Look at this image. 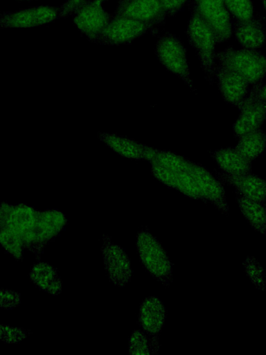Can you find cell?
Instances as JSON below:
<instances>
[{
  "label": "cell",
  "instance_id": "23",
  "mask_svg": "<svg viewBox=\"0 0 266 355\" xmlns=\"http://www.w3.org/2000/svg\"><path fill=\"white\" fill-rule=\"evenodd\" d=\"M102 139L111 148L123 156L134 159H144V144L114 135H103Z\"/></svg>",
  "mask_w": 266,
  "mask_h": 355
},
{
  "label": "cell",
  "instance_id": "8",
  "mask_svg": "<svg viewBox=\"0 0 266 355\" xmlns=\"http://www.w3.org/2000/svg\"><path fill=\"white\" fill-rule=\"evenodd\" d=\"M101 252L105 269L109 280L115 286H125L130 280L132 274L126 252L105 234L103 235Z\"/></svg>",
  "mask_w": 266,
  "mask_h": 355
},
{
  "label": "cell",
  "instance_id": "28",
  "mask_svg": "<svg viewBox=\"0 0 266 355\" xmlns=\"http://www.w3.org/2000/svg\"><path fill=\"white\" fill-rule=\"evenodd\" d=\"M21 304L19 293L6 288H0V308L12 309Z\"/></svg>",
  "mask_w": 266,
  "mask_h": 355
},
{
  "label": "cell",
  "instance_id": "19",
  "mask_svg": "<svg viewBox=\"0 0 266 355\" xmlns=\"http://www.w3.org/2000/svg\"><path fill=\"white\" fill-rule=\"evenodd\" d=\"M29 277L33 283L40 290L52 295L62 291V282L56 268L42 261L35 263L31 268Z\"/></svg>",
  "mask_w": 266,
  "mask_h": 355
},
{
  "label": "cell",
  "instance_id": "5",
  "mask_svg": "<svg viewBox=\"0 0 266 355\" xmlns=\"http://www.w3.org/2000/svg\"><path fill=\"white\" fill-rule=\"evenodd\" d=\"M247 96L238 105L240 114L233 129L236 137L260 128L265 119V83L261 80L254 85Z\"/></svg>",
  "mask_w": 266,
  "mask_h": 355
},
{
  "label": "cell",
  "instance_id": "14",
  "mask_svg": "<svg viewBox=\"0 0 266 355\" xmlns=\"http://www.w3.org/2000/svg\"><path fill=\"white\" fill-rule=\"evenodd\" d=\"M151 173L168 187L175 189L188 198L206 202L205 198L193 177L186 171H172L151 164Z\"/></svg>",
  "mask_w": 266,
  "mask_h": 355
},
{
  "label": "cell",
  "instance_id": "11",
  "mask_svg": "<svg viewBox=\"0 0 266 355\" xmlns=\"http://www.w3.org/2000/svg\"><path fill=\"white\" fill-rule=\"evenodd\" d=\"M113 17H126L154 26L166 15L160 0H119Z\"/></svg>",
  "mask_w": 266,
  "mask_h": 355
},
{
  "label": "cell",
  "instance_id": "3",
  "mask_svg": "<svg viewBox=\"0 0 266 355\" xmlns=\"http://www.w3.org/2000/svg\"><path fill=\"white\" fill-rule=\"evenodd\" d=\"M136 248L148 272L162 284L170 285L172 281V263L162 245L148 230L138 232Z\"/></svg>",
  "mask_w": 266,
  "mask_h": 355
},
{
  "label": "cell",
  "instance_id": "21",
  "mask_svg": "<svg viewBox=\"0 0 266 355\" xmlns=\"http://www.w3.org/2000/svg\"><path fill=\"white\" fill-rule=\"evenodd\" d=\"M240 209L245 218L257 232L265 234L266 213L264 203L237 194Z\"/></svg>",
  "mask_w": 266,
  "mask_h": 355
},
{
  "label": "cell",
  "instance_id": "2",
  "mask_svg": "<svg viewBox=\"0 0 266 355\" xmlns=\"http://www.w3.org/2000/svg\"><path fill=\"white\" fill-rule=\"evenodd\" d=\"M190 17L187 28L188 40L195 50L206 80L213 83L216 67L215 39L211 28L189 4Z\"/></svg>",
  "mask_w": 266,
  "mask_h": 355
},
{
  "label": "cell",
  "instance_id": "6",
  "mask_svg": "<svg viewBox=\"0 0 266 355\" xmlns=\"http://www.w3.org/2000/svg\"><path fill=\"white\" fill-rule=\"evenodd\" d=\"M155 53L165 68L181 78L191 89H195L190 76L186 50L175 35L166 33L159 37Z\"/></svg>",
  "mask_w": 266,
  "mask_h": 355
},
{
  "label": "cell",
  "instance_id": "15",
  "mask_svg": "<svg viewBox=\"0 0 266 355\" xmlns=\"http://www.w3.org/2000/svg\"><path fill=\"white\" fill-rule=\"evenodd\" d=\"M231 31L243 49L256 50L261 48L265 41V20L254 15L247 20L230 17Z\"/></svg>",
  "mask_w": 266,
  "mask_h": 355
},
{
  "label": "cell",
  "instance_id": "30",
  "mask_svg": "<svg viewBox=\"0 0 266 355\" xmlns=\"http://www.w3.org/2000/svg\"><path fill=\"white\" fill-rule=\"evenodd\" d=\"M215 1H216L217 2L221 3H223V0H215Z\"/></svg>",
  "mask_w": 266,
  "mask_h": 355
},
{
  "label": "cell",
  "instance_id": "22",
  "mask_svg": "<svg viewBox=\"0 0 266 355\" xmlns=\"http://www.w3.org/2000/svg\"><path fill=\"white\" fill-rule=\"evenodd\" d=\"M265 146V134L263 130L258 128L241 135L234 148L247 158L252 160L263 152Z\"/></svg>",
  "mask_w": 266,
  "mask_h": 355
},
{
  "label": "cell",
  "instance_id": "24",
  "mask_svg": "<svg viewBox=\"0 0 266 355\" xmlns=\"http://www.w3.org/2000/svg\"><path fill=\"white\" fill-rule=\"evenodd\" d=\"M223 4L232 17L240 20H247L254 15L251 0H223Z\"/></svg>",
  "mask_w": 266,
  "mask_h": 355
},
{
  "label": "cell",
  "instance_id": "20",
  "mask_svg": "<svg viewBox=\"0 0 266 355\" xmlns=\"http://www.w3.org/2000/svg\"><path fill=\"white\" fill-rule=\"evenodd\" d=\"M210 154L222 171L226 173L242 175L251 173V160L240 154L235 148L217 149L211 152Z\"/></svg>",
  "mask_w": 266,
  "mask_h": 355
},
{
  "label": "cell",
  "instance_id": "31",
  "mask_svg": "<svg viewBox=\"0 0 266 355\" xmlns=\"http://www.w3.org/2000/svg\"><path fill=\"white\" fill-rule=\"evenodd\" d=\"M16 1H31V0H16Z\"/></svg>",
  "mask_w": 266,
  "mask_h": 355
},
{
  "label": "cell",
  "instance_id": "12",
  "mask_svg": "<svg viewBox=\"0 0 266 355\" xmlns=\"http://www.w3.org/2000/svg\"><path fill=\"white\" fill-rule=\"evenodd\" d=\"M186 172L195 180L200 189L206 202L212 203L220 211L229 214V207L226 201L225 192L222 184L203 166L190 161Z\"/></svg>",
  "mask_w": 266,
  "mask_h": 355
},
{
  "label": "cell",
  "instance_id": "25",
  "mask_svg": "<svg viewBox=\"0 0 266 355\" xmlns=\"http://www.w3.org/2000/svg\"><path fill=\"white\" fill-rule=\"evenodd\" d=\"M245 270L250 277L252 283L260 290L265 288L264 270L254 257H247L243 263Z\"/></svg>",
  "mask_w": 266,
  "mask_h": 355
},
{
  "label": "cell",
  "instance_id": "4",
  "mask_svg": "<svg viewBox=\"0 0 266 355\" xmlns=\"http://www.w3.org/2000/svg\"><path fill=\"white\" fill-rule=\"evenodd\" d=\"M219 65L243 77L249 85L263 80L265 76V58L259 51L231 46L216 54Z\"/></svg>",
  "mask_w": 266,
  "mask_h": 355
},
{
  "label": "cell",
  "instance_id": "17",
  "mask_svg": "<svg viewBox=\"0 0 266 355\" xmlns=\"http://www.w3.org/2000/svg\"><path fill=\"white\" fill-rule=\"evenodd\" d=\"M215 76L224 99L238 106L249 92V83L237 73L216 65Z\"/></svg>",
  "mask_w": 266,
  "mask_h": 355
},
{
  "label": "cell",
  "instance_id": "26",
  "mask_svg": "<svg viewBox=\"0 0 266 355\" xmlns=\"http://www.w3.org/2000/svg\"><path fill=\"white\" fill-rule=\"evenodd\" d=\"M128 353L132 355L151 354L150 343L143 332L134 330L129 340Z\"/></svg>",
  "mask_w": 266,
  "mask_h": 355
},
{
  "label": "cell",
  "instance_id": "7",
  "mask_svg": "<svg viewBox=\"0 0 266 355\" xmlns=\"http://www.w3.org/2000/svg\"><path fill=\"white\" fill-rule=\"evenodd\" d=\"M150 24L126 17H113L94 42L106 45L130 43L146 33Z\"/></svg>",
  "mask_w": 266,
  "mask_h": 355
},
{
  "label": "cell",
  "instance_id": "16",
  "mask_svg": "<svg viewBox=\"0 0 266 355\" xmlns=\"http://www.w3.org/2000/svg\"><path fill=\"white\" fill-rule=\"evenodd\" d=\"M221 183L233 187L238 195L262 203L265 201V182L261 178L251 173L231 175L223 171L216 172Z\"/></svg>",
  "mask_w": 266,
  "mask_h": 355
},
{
  "label": "cell",
  "instance_id": "9",
  "mask_svg": "<svg viewBox=\"0 0 266 355\" xmlns=\"http://www.w3.org/2000/svg\"><path fill=\"white\" fill-rule=\"evenodd\" d=\"M207 26L212 31L215 42L227 41L231 35L230 15L223 3L215 0H189Z\"/></svg>",
  "mask_w": 266,
  "mask_h": 355
},
{
  "label": "cell",
  "instance_id": "1",
  "mask_svg": "<svg viewBox=\"0 0 266 355\" xmlns=\"http://www.w3.org/2000/svg\"><path fill=\"white\" fill-rule=\"evenodd\" d=\"M67 224L60 211H39L24 204L0 203V245L15 259H23L24 251L39 259L45 248Z\"/></svg>",
  "mask_w": 266,
  "mask_h": 355
},
{
  "label": "cell",
  "instance_id": "13",
  "mask_svg": "<svg viewBox=\"0 0 266 355\" xmlns=\"http://www.w3.org/2000/svg\"><path fill=\"white\" fill-rule=\"evenodd\" d=\"M73 17L78 30L93 42L110 21L102 2L98 0H88Z\"/></svg>",
  "mask_w": 266,
  "mask_h": 355
},
{
  "label": "cell",
  "instance_id": "18",
  "mask_svg": "<svg viewBox=\"0 0 266 355\" xmlns=\"http://www.w3.org/2000/svg\"><path fill=\"white\" fill-rule=\"evenodd\" d=\"M166 319V310L161 301L154 297L145 298L141 304L138 321L140 326L152 338H158Z\"/></svg>",
  "mask_w": 266,
  "mask_h": 355
},
{
  "label": "cell",
  "instance_id": "27",
  "mask_svg": "<svg viewBox=\"0 0 266 355\" xmlns=\"http://www.w3.org/2000/svg\"><path fill=\"white\" fill-rule=\"evenodd\" d=\"M28 335V331L23 328L0 324V340L3 343H17L23 340Z\"/></svg>",
  "mask_w": 266,
  "mask_h": 355
},
{
  "label": "cell",
  "instance_id": "29",
  "mask_svg": "<svg viewBox=\"0 0 266 355\" xmlns=\"http://www.w3.org/2000/svg\"><path fill=\"white\" fill-rule=\"evenodd\" d=\"M166 16L175 15L188 0H160Z\"/></svg>",
  "mask_w": 266,
  "mask_h": 355
},
{
  "label": "cell",
  "instance_id": "10",
  "mask_svg": "<svg viewBox=\"0 0 266 355\" xmlns=\"http://www.w3.org/2000/svg\"><path fill=\"white\" fill-rule=\"evenodd\" d=\"M60 8L39 6L15 12H0V28H30L51 22L58 18Z\"/></svg>",
  "mask_w": 266,
  "mask_h": 355
},
{
  "label": "cell",
  "instance_id": "32",
  "mask_svg": "<svg viewBox=\"0 0 266 355\" xmlns=\"http://www.w3.org/2000/svg\"><path fill=\"white\" fill-rule=\"evenodd\" d=\"M98 1H100L103 2V1H105V0H98Z\"/></svg>",
  "mask_w": 266,
  "mask_h": 355
}]
</instances>
